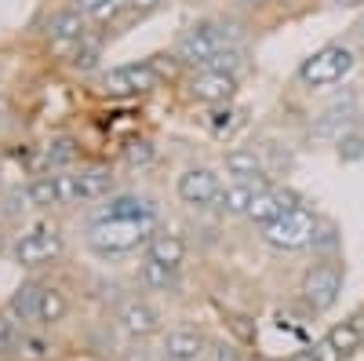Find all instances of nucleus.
I'll list each match as a JSON object with an SVG mask.
<instances>
[{"label":"nucleus","mask_w":364,"mask_h":361,"mask_svg":"<svg viewBox=\"0 0 364 361\" xmlns=\"http://www.w3.org/2000/svg\"><path fill=\"white\" fill-rule=\"evenodd\" d=\"M240 41V26L237 22H197L190 29H182L175 41V58L182 66H197L208 70L211 58L223 48H237Z\"/></svg>","instance_id":"1"},{"label":"nucleus","mask_w":364,"mask_h":361,"mask_svg":"<svg viewBox=\"0 0 364 361\" xmlns=\"http://www.w3.org/2000/svg\"><path fill=\"white\" fill-rule=\"evenodd\" d=\"M154 223H132V219H95L87 226V248L109 259V256H128L142 245H149V237H154V230H149Z\"/></svg>","instance_id":"2"},{"label":"nucleus","mask_w":364,"mask_h":361,"mask_svg":"<svg viewBox=\"0 0 364 361\" xmlns=\"http://www.w3.org/2000/svg\"><path fill=\"white\" fill-rule=\"evenodd\" d=\"M317 216L310 204H295L284 208V212L262 226V241L269 248H281V252H299V248H310L314 245V234H317Z\"/></svg>","instance_id":"3"},{"label":"nucleus","mask_w":364,"mask_h":361,"mask_svg":"<svg viewBox=\"0 0 364 361\" xmlns=\"http://www.w3.org/2000/svg\"><path fill=\"white\" fill-rule=\"evenodd\" d=\"M357 66V55L346 44H324L317 48L306 63L299 66V80L306 88H328V84H339L343 77H350Z\"/></svg>","instance_id":"4"},{"label":"nucleus","mask_w":364,"mask_h":361,"mask_svg":"<svg viewBox=\"0 0 364 361\" xmlns=\"http://www.w3.org/2000/svg\"><path fill=\"white\" fill-rule=\"evenodd\" d=\"M299 292H302V303H306L314 314L331 310V307L339 303V292H343V266L331 263V259L314 263L306 274H302Z\"/></svg>","instance_id":"5"},{"label":"nucleus","mask_w":364,"mask_h":361,"mask_svg":"<svg viewBox=\"0 0 364 361\" xmlns=\"http://www.w3.org/2000/svg\"><path fill=\"white\" fill-rule=\"evenodd\" d=\"M11 252H15V263H22V266H44L63 252V234L55 226H37V230L22 234Z\"/></svg>","instance_id":"6"},{"label":"nucleus","mask_w":364,"mask_h":361,"mask_svg":"<svg viewBox=\"0 0 364 361\" xmlns=\"http://www.w3.org/2000/svg\"><path fill=\"white\" fill-rule=\"evenodd\" d=\"M157 66L154 63H128V66H117L102 77V88L109 95H142L149 88H157Z\"/></svg>","instance_id":"7"},{"label":"nucleus","mask_w":364,"mask_h":361,"mask_svg":"<svg viewBox=\"0 0 364 361\" xmlns=\"http://www.w3.org/2000/svg\"><path fill=\"white\" fill-rule=\"evenodd\" d=\"M190 95L204 106H226L237 95V73H223V70H197L190 77Z\"/></svg>","instance_id":"8"},{"label":"nucleus","mask_w":364,"mask_h":361,"mask_svg":"<svg viewBox=\"0 0 364 361\" xmlns=\"http://www.w3.org/2000/svg\"><path fill=\"white\" fill-rule=\"evenodd\" d=\"M178 197L193 204V208H204V204H215V197L223 194L219 187V175L211 172V168H186L178 175V183H175Z\"/></svg>","instance_id":"9"},{"label":"nucleus","mask_w":364,"mask_h":361,"mask_svg":"<svg viewBox=\"0 0 364 361\" xmlns=\"http://www.w3.org/2000/svg\"><path fill=\"white\" fill-rule=\"evenodd\" d=\"M99 219H132V223H154L157 219V204L139 194H117L102 204Z\"/></svg>","instance_id":"10"},{"label":"nucleus","mask_w":364,"mask_h":361,"mask_svg":"<svg viewBox=\"0 0 364 361\" xmlns=\"http://www.w3.org/2000/svg\"><path fill=\"white\" fill-rule=\"evenodd\" d=\"M117 321H120V328H124L128 336H135V340L154 336L157 328H161V314L149 307V303H142V299H128V303H120Z\"/></svg>","instance_id":"11"},{"label":"nucleus","mask_w":364,"mask_h":361,"mask_svg":"<svg viewBox=\"0 0 364 361\" xmlns=\"http://www.w3.org/2000/svg\"><path fill=\"white\" fill-rule=\"evenodd\" d=\"M226 172L233 175V183H266L262 157L248 146H233L226 154Z\"/></svg>","instance_id":"12"},{"label":"nucleus","mask_w":364,"mask_h":361,"mask_svg":"<svg viewBox=\"0 0 364 361\" xmlns=\"http://www.w3.org/2000/svg\"><path fill=\"white\" fill-rule=\"evenodd\" d=\"M266 183H233V187H223V194L215 197V208L223 216H248V208L255 201V194L262 190Z\"/></svg>","instance_id":"13"},{"label":"nucleus","mask_w":364,"mask_h":361,"mask_svg":"<svg viewBox=\"0 0 364 361\" xmlns=\"http://www.w3.org/2000/svg\"><path fill=\"white\" fill-rule=\"evenodd\" d=\"M146 259L178 270L182 259H186V245H182L178 234H154V237H149V245H146Z\"/></svg>","instance_id":"14"},{"label":"nucleus","mask_w":364,"mask_h":361,"mask_svg":"<svg viewBox=\"0 0 364 361\" xmlns=\"http://www.w3.org/2000/svg\"><path fill=\"white\" fill-rule=\"evenodd\" d=\"M204 354L208 350L197 333H168L164 336V361H200Z\"/></svg>","instance_id":"15"},{"label":"nucleus","mask_w":364,"mask_h":361,"mask_svg":"<svg viewBox=\"0 0 364 361\" xmlns=\"http://www.w3.org/2000/svg\"><path fill=\"white\" fill-rule=\"evenodd\" d=\"M48 37L55 44H80L84 41V11H58V15H51Z\"/></svg>","instance_id":"16"},{"label":"nucleus","mask_w":364,"mask_h":361,"mask_svg":"<svg viewBox=\"0 0 364 361\" xmlns=\"http://www.w3.org/2000/svg\"><path fill=\"white\" fill-rule=\"evenodd\" d=\"M37 307H41V288H33V285H26V288H18L11 299H8V318L18 325H26V321H37Z\"/></svg>","instance_id":"17"},{"label":"nucleus","mask_w":364,"mask_h":361,"mask_svg":"<svg viewBox=\"0 0 364 361\" xmlns=\"http://www.w3.org/2000/svg\"><path fill=\"white\" fill-rule=\"evenodd\" d=\"M77 175H80V197L84 201H95V197L109 194V187H113V172L102 168V164L87 168V172H77Z\"/></svg>","instance_id":"18"},{"label":"nucleus","mask_w":364,"mask_h":361,"mask_svg":"<svg viewBox=\"0 0 364 361\" xmlns=\"http://www.w3.org/2000/svg\"><path fill=\"white\" fill-rule=\"evenodd\" d=\"M26 197L29 204L37 208H48V204H63V190H58V175H41L26 187Z\"/></svg>","instance_id":"19"},{"label":"nucleus","mask_w":364,"mask_h":361,"mask_svg":"<svg viewBox=\"0 0 364 361\" xmlns=\"http://www.w3.org/2000/svg\"><path fill=\"white\" fill-rule=\"evenodd\" d=\"M66 310H70V303H66V295H63V292H58V288H41L37 321L55 325V321H63V318H66Z\"/></svg>","instance_id":"20"},{"label":"nucleus","mask_w":364,"mask_h":361,"mask_svg":"<svg viewBox=\"0 0 364 361\" xmlns=\"http://www.w3.org/2000/svg\"><path fill=\"white\" fill-rule=\"evenodd\" d=\"M139 281H142L146 288H154V292H164V288L175 285V270L164 266V263H154V259H142V266H139Z\"/></svg>","instance_id":"21"},{"label":"nucleus","mask_w":364,"mask_h":361,"mask_svg":"<svg viewBox=\"0 0 364 361\" xmlns=\"http://www.w3.org/2000/svg\"><path fill=\"white\" fill-rule=\"evenodd\" d=\"M73 157H77L73 139H51L48 150H44V164L48 168H66V164H73Z\"/></svg>","instance_id":"22"},{"label":"nucleus","mask_w":364,"mask_h":361,"mask_svg":"<svg viewBox=\"0 0 364 361\" xmlns=\"http://www.w3.org/2000/svg\"><path fill=\"white\" fill-rule=\"evenodd\" d=\"M336 146H339V161H360L364 157V132L360 128H346L339 139H336Z\"/></svg>","instance_id":"23"},{"label":"nucleus","mask_w":364,"mask_h":361,"mask_svg":"<svg viewBox=\"0 0 364 361\" xmlns=\"http://www.w3.org/2000/svg\"><path fill=\"white\" fill-rule=\"evenodd\" d=\"M328 340L336 343L343 354H350V350L360 347V325H357V321H346V325H339V328H331Z\"/></svg>","instance_id":"24"},{"label":"nucleus","mask_w":364,"mask_h":361,"mask_svg":"<svg viewBox=\"0 0 364 361\" xmlns=\"http://www.w3.org/2000/svg\"><path fill=\"white\" fill-rule=\"evenodd\" d=\"M99 58H102V51H99V44H91V41H80V48L73 51V58H70V66L77 70V73H91L99 66Z\"/></svg>","instance_id":"25"},{"label":"nucleus","mask_w":364,"mask_h":361,"mask_svg":"<svg viewBox=\"0 0 364 361\" xmlns=\"http://www.w3.org/2000/svg\"><path fill=\"white\" fill-rule=\"evenodd\" d=\"M336 248H339V230L331 226V223H317V234H314V252L331 256Z\"/></svg>","instance_id":"26"},{"label":"nucleus","mask_w":364,"mask_h":361,"mask_svg":"<svg viewBox=\"0 0 364 361\" xmlns=\"http://www.w3.org/2000/svg\"><path fill=\"white\" fill-rule=\"evenodd\" d=\"M124 161H128L132 168H139V164H149V161H154V142H146V139H139V142H128V150H124Z\"/></svg>","instance_id":"27"},{"label":"nucleus","mask_w":364,"mask_h":361,"mask_svg":"<svg viewBox=\"0 0 364 361\" xmlns=\"http://www.w3.org/2000/svg\"><path fill=\"white\" fill-rule=\"evenodd\" d=\"M237 128V110H215V113H211V132H215V135H230Z\"/></svg>","instance_id":"28"},{"label":"nucleus","mask_w":364,"mask_h":361,"mask_svg":"<svg viewBox=\"0 0 364 361\" xmlns=\"http://www.w3.org/2000/svg\"><path fill=\"white\" fill-rule=\"evenodd\" d=\"M124 4H128V0H102V4H99L95 11H91V19H95V22H113Z\"/></svg>","instance_id":"29"},{"label":"nucleus","mask_w":364,"mask_h":361,"mask_svg":"<svg viewBox=\"0 0 364 361\" xmlns=\"http://www.w3.org/2000/svg\"><path fill=\"white\" fill-rule=\"evenodd\" d=\"M314 354H317V361H343V357H346V354H343L336 343H331L328 336H324L321 343H314Z\"/></svg>","instance_id":"30"},{"label":"nucleus","mask_w":364,"mask_h":361,"mask_svg":"<svg viewBox=\"0 0 364 361\" xmlns=\"http://www.w3.org/2000/svg\"><path fill=\"white\" fill-rule=\"evenodd\" d=\"M204 357H208V361H240L237 347H230V343H211V350H208Z\"/></svg>","instance_id":"31"},{"label":"nucleus","mask_w":364,"mask_h":361,"mask_svg":"<svg viewBox=\"0 0 364 361\" xmlns=\"http://www.w3.org/2000/svg\"><path fill=\"white\" fill-rule=\"evenodd\" d=\"M164 4V0H128V8H132V15H139V19H146V15H154L157 8Z\"/></svg>","instance_id":"32"},{"label":"nucleus","mask_w":364,"mask_h":361,"mask_svg":"<svg viewBox=\"0 0 364 361\" xmlns=\"http://www.w3.org/2000/svg\"><path fill=\"white\" fill-rule=\"evenodd\" d=\"M11 340H15V321L4 314V318H0V350H4Z\"/></svg>","instance_id":"33"},{"label":"nucleus","mask_w":364,"mask_h":361,"mask_svg":"<svg viewBox=\"0 0 364 361\" xmlns=\"http://www.w3.org/2000/svg\"><path fill=\"white\" fill-rule=\"evenodd\" d=\"M120 361H149V354H146L142 347H128V350H124V357H120Z\"/></svg>","instance_id":"34"},{"label":"nucleus","mask_w":364,"mask_h":361,"mask_svg":"<svg viewBox=\"0 0 364 361\" xmlns=\"http://www.w3.org/2000/svg\"><path fill=\"white\" fill-rule=\"evenodd\" d=\"M102 4V0H77V11H84V15H91V11H95Z\"/></svg>","instance_id":"35"},{"label":"nucleus","mask_w":364,"mask_h":361,"mask_svg":"<svg viewBox=\"0 0 364 361\" xmlns=\"http://www.w3.org/2000/svg\"><path fill=\"white\" fill-rule=\"evenodd\" d=\"M291 361H317V354H314V347H310V350H302V354H295Z\"/></svg>","instance_id":"36"},{"label":"nucleus","mask_w":364,"mask_h":361,"mask_svg":"<svg viewBox=\"0 0 364 361\" xmlns=\"http://www.w3.org/2000/svg\"><path fill=\"white\" fill-rule=\"evenodd\" d=\"M336 4H339V8H360L364 0H336Z\"/></svg>","instance_id":"37"},{"label":"nucleus","mask_w":364,"mask_h":361,"mask_svg":"<svg viewBox=\"0 0 364 361\" xmlns=\"http://www.w3.org/2000/svg\"><path fill=\"white\" fill-rule=\"evenodd\" d=\"M245 8H259V4H266V0H240Z\"/></svg>","instance_id":"38"},{"label":"nucleus","mask_w":364,"mask_h":361,"mask_svg":"<svg viewBox=\"0 0 364 361\" xmlns=\"http://www.w3.org/2000/svg\"><path fill=\"white\" fill-rule=\"evenodd\" d=\"M357 128H360V132H364V113H360V125H357Z\"/></svg>","instance_id":"39"},{"label":"nucleus","mask_w":364,"mask_h":361,"mask_svg":"<svg viewBox=\"0 0 364 361\" xmlns=\"http://www.w3.org/2000/svg\"><path fill=\"white\" fill-rule=\"evenodd\" d=\"M360 37H364V19H360Z\"/></svg>","instance_id":"40"},{"label":"nucleus","mask_w":364,"mask_h":361,"mask_svg":"<svg viewBox=\"0 0 364 361\" xmlns=\"http://www.w3.org/2000/svg\"><path fill=\"white\" fill-rule=\"evenodd\" d=\"M0 252H4V237H0Z\"/></svg>","instance_id":"41"}]
</instances>
